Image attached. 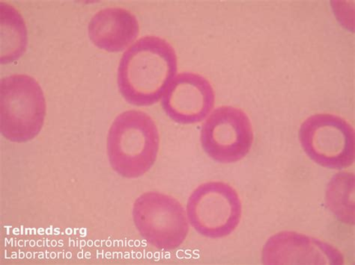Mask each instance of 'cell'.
<instances>
[{
	"instance_id": "cell-6",
	"label": "cell",
	"mask_w": 355,
	"mask_h": 265,
	"mask_svg": "<svg viewBox=\"0 0 355 265\" xmlns=\"http://www.w3.org/2000/svg\"><path fill=\"white\" fill-rule=\"evenodd\" d=\"M306 154L324 167L342 170L354 161V130L343 118L331 113L308 118L299 131Z\"/></svg>"
},
{
	"instance_id": "cell-5",
	"label": "cell",
	"mask_w": 355,
	"mask_h": 265,
	"mask_svg": "<svg viewBox=\"0 0 355 265\" xmlns=\"http://www.w3.org/2000/svg\"><path fill=\"white\" fill-rule=\"evenodd\" d=\"M193 228L205 237L220 239L234 232L242 214V204L234 188L209 182L196 188L187 204Z\"/></svg>"
},
{
	"instance_id": "cell-10",
	"label": "cell",
	"mask_w": 355,
	"mask_h": 265,
	"mask_svg": "<svg viewBox=\"0 0 355 265\" xmlns=\"http://www.w3.org/2000/svg\"><path fill=\"white\" fill-rule=\"evenodd\" d=\"M139 33L137 17L121 8H108L98 12L89 24L91 41L98 48L110 53L123 51Z\"/></svg>"
},
{
	"instance_id": "cell-3",
	"label": "cell",
	"mask_w": 355,
	"mask_h": 265,
	"mask_svg": "<svg viewBox=\"0 0 355 265\" xmlns=\"http://www.w3.org/2000/svg\"><path fill=\"white\" fill-rule=\"evenodd\" d=\"M46 101L40 84L30 75L15 74L0 84V130L8 140L23 143L40 134Z\"/></svg>"
},
{
	"instance_id": "cell-8",
	"label": "cell",
	"mask_w": 355,
	"mask_h": 265,
	"mask_svg": "<svg viewBox=\"0 0 355 265\" xmlns=\"http://www.w3.org/2000/svg\"><path fill=\"white\" fill-rule=\"evenodd\" d=\"M216 95L211 83L202 75L182 73L166 90L162 107L166 116L182 125H193L207 118L214 105Z\"/></svg>"
},
{
	"instance_id": "cell-1",
	"label": "cell",
	"mask_w": 355,
	"mask_h": 265,
	"mask_svg": "<svg viewBox=\"0 0 355 265\" xmlns=\"http://www.w3.org/2000/svg\"><path fill=\"white\" fill-rule=\"evenodd\" d=\"M172 45L157 36H146L125 51L118 68L121 95L137 107L153 105L164 96L177 72Z\"/></svg>"
},
{
	"instance_id": "cell-7",
	"label": "cell",
	"mask_w": 355,
	"mask_h": 265,
	"mask_svg": "<svg viewBox=\"0 0 355 265\" xmlns=\"http://www.w3.org/2000/svg\"><path fill=\"white\" fill-rule=\"evenodd\" d=\"M201 145L216 162H239L250 152L254 131L247 113L233 107H221L211 113L201 130Z\"/></svg>"
},
{
	"instance_id": "cell-9",
	"label": "cell",
	"mask_w": 355,
	"mask_h": 265,
	"mask_svg": "<svg viewBox=\"0 0 355 265\" xmlns=\"http://www.w3.org/2000/svg\"><path fill=\"white\" fill-rule=\"evenodd\" d=\"M343 259L332 245L295 232L272 236L263 250L265 264H343Z\"/></svg>"
},
{
	"instance_id": "cell-4",
	"label": "cell",
	"mask_w": 355,
	"mask_h": 265,
	"mask_svg": "<svg viewBox=\"0 0 355 265\" xmlns=\"http://www.w3.org/2000/svg\"><path fill=\"white\" fill-rule=\"evenodd\" d=\"M133 219L142 237L158 250H175L189 232L182 205L172 196L149 192L140 195L133 205Z\"/></svg>"
},
{
	"instance_id": "cell-11",
	"label": "cell",
	"mask_w": 355,
	"mask_h": 265,
	"mask_svg": "<svg viewBox=\"0 0 355 265\" xmlns=\"http://www.w3.org/2000/svg\"><path fill=\"white\" fill-rule=\"evenodd\" d=\"M1 17V63L13 62L24 53L27 44L26 24L21 15L11 5L0 4Z\"/></svg>"
},
{
	"instance_id": "cell-2",
	"label": "cell",
	"mask_w": 355,
	"mask_h": 265,
	"mask_svg": "<svg viewBox=\"0 0 355 265\" xmlns=\"http://www.w3.org/2000/svg\"><path fill=\"white\" fill-rule=\"evenodd\" d=\"M159 145L157 127L148 113L137 110L121 113L107 136L110 165L125 178L144 176L156 162Z\"/></svg>"
}]
</instances>
